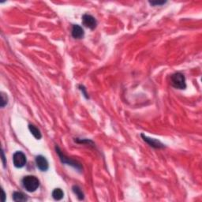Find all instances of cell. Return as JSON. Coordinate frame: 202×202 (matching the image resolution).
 Returning a JSON list of instances; mask_svg holds the SVG:
<instances>
[{
    "mask_svg": "<svg viewBox=\"0 0 202 202\" xmlns=\"http://www.w3.org/2000/svg\"><path fill=\"white\" fill-rule=\"evenodd\" d=\"M22 185L24 188L29 192H34L40 187V181L35 176L27 175L22 179Z\"/></svg>",
    "mask_w": 202,
    "mask_h": 202,
    "instance_id": "obj_1",
    "label": "cell"
},
{
    "mask_svg": "<svg viewBox=\"0 0 202 202\" xmlns=\"http://www.w3.org/2000/svg\"><path fill=\"white\" fill-rule=\"evenodd\" d=\"M171 84L173 87L178 89H185L187 88L186 78L182 73H175L171 75Z\"/></svg>",
    "mask_w": 202,
    "mask_h": 202,
    "instance_id": "obj_2",
    "label": "cell"
},
{
    "mask_svg": "<svg viewBox=\"0 0 202 202\" xmlns=\"http://www.w3.org/2000/svg\"><path fill=\"white\" fill-rule=\"evenodd\" d=\"M13 162L16 167L21 168L26 164V156L22 152H16L13 156Z\"/></svg>",
    "mask_w": 202,
    "mask_h": 202,
    "instance_id": "obj_3",
    "label": "cell"
},
{
    "mask_svg": "<svg viewBox=\"0 0 202 202\" xmlns=\"http://www.w3.org/2000/svg\"><path fill=\"white\" fill-rule=\"evenodd\" d=\"M56 152H57V153L59 154V156L60 160H61L62 162H63V164H68V165L72 166V167H75V168L77 170H81V165L79 163H77V161L72 160H70L68 157H66V156H65L61 151H60L59 147H56Z\"/></svg>",
    "mask_w": 202,
    "mask_h": 202,
    "instance_id": "obj_4",
    "label": "cell"
},
{
    "mask_svg": "<svg viewBox=\"0 0 202 202\" xmlns=\"http://www.w3.org/2000/svg\"><path fill=\"white\" fill-rule=\"evenodd\" d=\"M82 23L85 26L90 29H94L97 25V21L96 18L90 14H84L82 16Z\"/></svg>",
    "mask_w": 202,
    "mask_h": 202,
    "instance_id": "obj_5",
    "label": "cell"
},
{
    "mask_svg": "<svg viewBox=\"0 0 202 202\" xmlns=\"http://www.w3.org/2000/svg\"><path fill=\"white\" fill-rule=\"evenodd\" d=\"M36 164H37V167L42 171H47L49 167V164L47 159L41 155L37 156L36 157Z\"/></svg>",
    "mask_w": 202,
    "mask_h": 202,
    "instance_id": "obj_6",
    "label": "cell"
},
{
    "mask_svg": "<svg viewBox=\"0 0 202 202\" xmlns=\"http://www.w3.org/2000/svg\"><path fill=\"white\" fill-rule=\"evenodd\" d=\"M141 137H142V138L144 139V141H145V142L148 143L150 146L153 147V148H164V144H163V143H161L160 141H158V140L153 139V138H148L147 136H145L144 134H141Z\"/></svg>",
    "mask_w": 202,
    "mask_h": 202,
    "instance_id": "obj_7",
    "label": "cell"
},
{
    "mask_svg": "<svg viewBox=\"0 0 202 202\" xmlns=\"http://www.w3.org/2000/svg\"><path fill=\"white\" fill-rule=\"evenodd\" d=\"M72 36L75 39H82L85 35L84 30L78 24H74L72 28Z\"/></svg>",
    "mask_w": 202,
    "mask_h": 202,
    "instance_id": "obj_8",
    "label": "cell"
},
{
    "mask_svg": "<svg viewBox=\"0 0 202 202\" xmlns=\"http://www.w3.org/2000/svg\"><path fill=\"white\" fill-rule=\"evenodd\" d=\"M13 199L14 201H26L28 200V197L21 192H14Z\"/></svg>",
    "mask_w": 202,
    "mask_h": 202,
    "instance_id": "obj_9",
    "label": "cell"
},
{
    "mask_svg": "<svg viewBox=\"0 0 202 202\" xmlns=\"http://www.w3.org/2000/svg\"><path fill=\"white\" fill-rule=\"evenodd\" d=\"M29 129L31 134H33L36 139L40 140V138H42V134L41 133H40V130H39L37 127H36L34 125H31V124H30V125H29Z\"/></svg>",
    "mask_w": 202,
    "mask_h": 202,
    "instance_id": "obj_10",
    "label": "cell"
},
{
    "mask_svg": "<svg viewBox=\"0 0 202 202\" xmlns=\"http://www.w3.org/2000/svg\"><path fill=\"white\" fill-rule=\"evenodd\" d=\"M63 196H64V193H63V191L59 188L55 189L52 192V197L55 200H60L63 199Z\"/></svg>",
    "mask_w": 202,
    "mask_h": 202,
    "instance_id": "obj_11",
    "label": "cell"
},
{
    "mask_svg": "<svg viewBox=\"0 0 202 202\" xmlns=\"http://www.w3.org/2000/svg\"><path fill=\"white\" fill-rule=\"evenodd\" d=\"M73 192L76 194V196L77 197V198L80 200H82L84 199V193L82 192V190H81L80 187L78 186H73Z\"/></svg>",
    "mask_w": 202,
    "mask_h": 202,
    "instance_id": "obj_12",
    "label": "cell"
},
{
    "mask_svg": "<svg viewBox=\"0 0 202 202\" xmlns=\"http://www.w3.org/2000/svg\"><path fill=\"white\" fill-rule=\"evenodd\" d=\"M8 103V97L4 92H1V107L4 108Z\"/></svg>",
    "mask_w": 202,
    "mask_h": 202,
    "instance_id": "obj_13",
    "label": "cell"
},
{
    "mask_svg": "<svg viewBox=\"0 0 202 202\" xmlns=\"http://www.w3.org/2000/svg\"><path fill=\"white\" fill-rule=\"evenodd\" d=\"M6 158H5V156H4V152L3 150L2 151V164H3V166L4 167H6V164H7V162H6Z\"/></svg>",
    "mask_w": 202,
    "mask_h": 202,
    "instance_id": "obj_14",
    "label": "cell"
},
{
    "mask_svg": "<svg viewBox=\"0 0 202 202\" xmlns=\"http://www.w3.org/2000/svg\"><path fill=\"white\" fill-rule=\"evenodd\" d=\"M166 2H150L152 5H162L164 4Z\"/></svg>",
    "mask_w": 202,
    "mask_h": 202,
    "instance_id": "obj_15",
    "label": "cell"
},
{
    "mask_svg": "<svg viewBox=\"0 0 202 202\" xmlns=\"http://www.w3.org/2000/svg\"><path fill=\"white\" fill-rule=\"evenodd\" d=\"M80 88H81V90L82 92H83L84 96H86V97H88V96H87V93H86V90H85V88H84L83 86H80Z\"/></svg>",
    "mask_w": 202,
    "mask_h": 202,
    "instance_id": "obj_16",
    "label": "cell"
},
{
    "mask_svg": "<svg viewBox=\"0 0 202 202\" xmlns=\"http://www.w3.org/2000/svg\"><path fill=\"white\" fill-rule=\"evenodd\" d=\"M2 201H5V197H6V194H5V192H4V190H2Z\"/></svg>",
    "mask_w": 202,
    "mask_h": 202,
    "instance_id": "obj_17",
    "label": "cell"
}]
</instances>
